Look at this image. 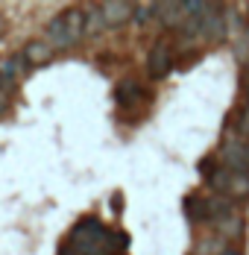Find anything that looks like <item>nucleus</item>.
Here are the masks:
<instances>
[{
    "label": "nucleus",
    "instance_id": "1",
    "mask_svg": "<svg viewBox=\"0 0 249 255\" xmlns=\"http://www.w3.org/2000/svg\"><path fill=\"white\" fill-rule=\"evenodd\" d=\"M208 182H211V188L214 191H220V194H226L229 200H247L249 197V173H238V170H214L211 176H208Z\"/></svg>",
    "mask_w": 249,
    "mask_h": 255
},
{
    "label": "nucleus",
    "instance_id": "2",
    "mask_svg": "<svg viewBox=\"0 0 249 255\" xmlns=\"http://www.w3.org/2000/svg\"><path fill=\"white\" fill-rule=\"evenodd\" d=\"M220 161L226 170H238V173H249V141L229 135L220 147Z\"/></svg>",
    "mask_w": 249,
    "mask_h": 255
},
{
    "label": "nucleus",
    "instance_id": "3",
    "mask_svg": "<svg viewBox=\"0 0 249 255\" xmlns=\"http://www.w3.org/2000/svg\"><path fill=\"white\" fill-rule=\"evenodd\" d=\"M170 68H173V47H170V41H155L152 44V50H149V59H147V71L152 79H161L170 74Z\"/></svg>",
    "mask_w": 249,
    "mask_h": 255
},
{
    "label": "nucleus",
    "instance_id": "4",
    "mask_svg": "<svg viewBox=\"0 0 249 255\" xmlns=\"http://www.w3.org/2000/svg\"><path fill=\"white\" fill-rule=\"evenodd\" d=\"M97 9H100V18H103V26H121L135 15V6L124 3V0H106Z\"/></svg>",
    "mask_w": 249,
    "mask_h": 255
},
{
    "label": "nucleus",
    "instance_id": "5",
    "mask_svg": "<svg viewBox=\"0 0 249 255\" xmlns=\"http://www.w3.org/2000/svg\"><path fill=\"white\" fill-rule=\"evenodd\" d=\"M44 41H47L50 47H62V50H68V47H74L76 44L74 32L68 29V24H65L62 15H56V18L47 24V38H44Z\"/></svg>",
    "mask_w": 249,
    "mask_h": 255
},
{
    "label": "nucleus",
    "instance_id": "6",
    "mask_svg": "<svg viewBox=\"0 0 249 255\" xmlns=\"http://www.w3.org/2000/svg\"><path fill=\"white\" fill-rule=\"evenodd\" d=\"M199 35H205L208 41H223V35H226V21H223V15L211 6L205 15H202V24H199Z\"/></svg>",
    "mask_w": 249,
    "mask_h": 255
},
{
    "label": "nucleus",
    "instance_id": "7",
    "mask_svg": "<svg viewBox=\"0 0 249 255\" xmlns=\"http://www.w3.org/2000/svg\"><path fill=\"white\" fill-rule=\"evenodd\" d=\"M155 12L161 15V24L164 26H176V29H182V24L191 18V12L185 9V3H158Z\"/></svg>",
    "mask_w": 249,
    "mask_h": 255
},
{
    "label": "nucleus",
    "instance_id": "8",
    "mask_svg": "<svg viewBox=\"0 0 249 255\" xmlns=\"http://www.w3.org/2000/svg\"><path fill=\"white\" fill-rule=\"evenodd\" d=\"M24 62L29 68H35V65H47L50 59H53V47H50L47 41H29L24 47Z\"/></svg>",
    "mask_w": 249,
    "mask_h": 255
},
{
    "label": "nucleus",
    "instance_id": "9",
    "mask_svg": "<svg viewBox=\"0 0 249 255\" xmlns=\"http://www.w3.org/2000/svg\"><path fill=\"white\" fill-rule=\"evenodd\" d=\"M241 229H244V220H241L238 211H232V214H226V217L217 220V232H220V238L235 241V238H241Z\"/></svg>",
    "mask_w": 249,
    "mask_h": 255
},
{
    "label": "nucleus",
    "instance_id": "10",
    "mask_svg": "<svg viewBox=\"0 0 249 255\" xmlns=\"http://www.w3.org/2000/svg\"><path fill=\"white\" fill-rule=\"evenodd\" d=\"M26 68H29V65L24 62V56H12V59H6V62L0 65V74H3V77L15 85V82L26 74Z\"/></svg>",
    "mask_w": 249,
    "mask_h": 255
},
{
    "label": "nucleus",
    "instance_id": "11",
    "mask_svg": "<svg viewBox=\"0 0 249 255\" xmlns=\"http://www.w3.org/2000/svg\"><path fill=\"white\" fill-rule=\"evenodd\" d=\"M155 9H158V3H155V6H152V3H138V6H135V21H138V24L149 21V15H152Z\"/></svg>",
    "mask_w": 249,
    "mask_h": 255
},
{
    "label": "nucleus",
    "instance_id": "12",
    "mask_svg": "<svg viewBox=\"0 0 249 255\" xmlns=\"http://www.w3.org/2000/svg\"><path fill=\"white\" fill-rule=\"evenodd\" d=\"M241 129H244V138L249 141V106L241 112Z\"/></svg>",
    "mask_w": 249,
    "mask_h": 255
},
{
    "label": "nucleus",
    "instance_id": "13",
    "mask_svg": "<svg viewBox=\"0 0 249 255\" xmlns=\"http://www.w3.org/2000/svg\"><path fill=\"white\" fill-rule=\"evenodd\" d=\"M220 255H241V250H235V247H229V250H223Z\"/></svg>",
    "mask_w": 249,
    "mask_h": 255
}]
</instances>
